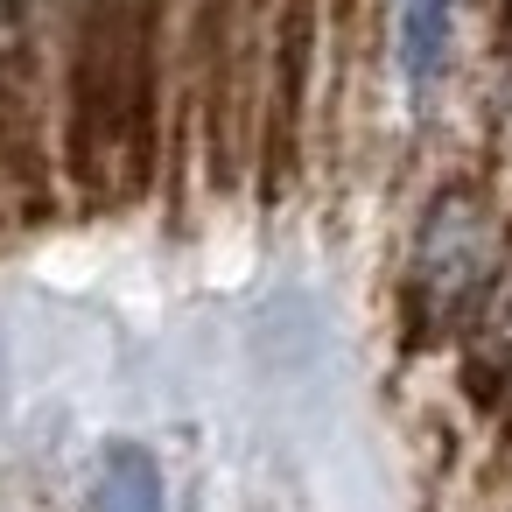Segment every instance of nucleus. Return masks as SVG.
<instances>
[{
    "label": "nucleus",
    "instance_id": "f257e3e1",
    "mask_svg": "<svg viewBox=\"0 0 512 512\" xmlns=\"http://www.w3.org/2000/svg\"><path fill=\"white\" fill-rule=\"evenodd\" d=\"M477 274H484V232H477V211L470 197H442L421 246H414V274H407V309H414V330L421 337H442L470 295H477Z\"/></svg>",
    "mask_w": 512,
    "mask_h": 512
},
{
    "label": "nucleus",
    "instance_id": "f03ea898",
    "mask_svg": "<svg viewBox=\"0 0 512 512\" xmlns=\"http://www.w3.org/2000/svg\"><path fill=\"white\" fill-rule=\"evenodd\" d=\"M85 512H169V491H162L155 456L141 442H113L99 456V477H92Z\"/></svg>",
    "mask_w": 512,
    "mask_h": 512
},
{
    "label": "nucleus",
    "instance_id": "7ed1b4c3",
    "mask_svg": "<svg viewBox=\"0 0 512 512\" xmlns=\"http://www.w3.org/2000/svg\"><path fill=\"white\" fill-rule=\"evenodd\" d=\"M449 29H456V8L449 0H400V71L414 92H428L449 64Z\"/></svg>",
    "mask_w": 512,
    "mask_h": 512
},
{
    "label": "nucleus",
    "instance_id": "20e7f679",
    "mask_svg": "<svg viewBox=\"0 0 512 512\" xmlns=\"http://www.w3.org/2000/svg\"><path fill=\"white\" fill-rule=\"evenodd\" d=\"M470 379H477V393H484V400L512 393V302H505V316L491 323V337L477 344V358H470Z\"/></svg>",
    "mask_w": 512,
    "mask_h": 512
}]
</instances>
